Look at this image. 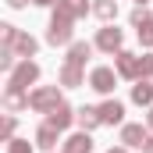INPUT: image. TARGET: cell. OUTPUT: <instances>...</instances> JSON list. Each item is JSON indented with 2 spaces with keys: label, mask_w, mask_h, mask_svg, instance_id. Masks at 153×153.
<instances>
[{
  "label": "cell",
  "mask_w": 153,
  "mask_h": 153,
  "mask_svg": "<svg viewBox=\"0 0 153 153\" xmlns=\"http://www.w3.org/2000/svg\"><path fill=\"white\" fill-rule=\"evenodd\" d=\"M36 78H39V64H36V61H29V57H22V61L14 64L11 78H7V89H22V93H25Z\"/></svg>",
  "instance_id": "1"
},
{
  "label": "cell",
  "mask_w": 153,
  "mask_h": 153,
  "mask_svg": "<svg viewBox=\"0 0 153 153\" xmlns=\"http://www.w3.org/2000/svg\"><path fill=\"white\" fill-rule=\"evenodd\" d=\"M71 25H75V18H68L64 11H57V14L50 18L46 43H53V46H64V43H71Z\"/></svg>",
  "instance_id": "2"
},
{
  "label": "cell",
  "mask_w": 153,
  "mask_h": 153,
  "mask_svg": "<svg viewBox=\"0 0 153 153\" xmlns=\"http://www.w3.org/2000/svg\"><path fill=\"white\" fill-rule=\"evenodd\" d=\"M57 103H61L57 85H43V89H36V93H29V107H32V111H39V114H50Z\"/></svg>",
  "instance_id": "3"
},
{
  "label": "cell",
  "mask_w": 153,
  "mask_h": 153,
  "mask_svg": "<svg viewBox=\"0 0 153 153\" xmlns=\"http://www.w3.org/2000/svg\"><path fill=\"white\" fill-rule=\"evenodd\" d=\"M117 75L125 78H143V57H135V53H125V50H117Z\"/></svg>",
  "instance_id": "4"
},
{
  "label": "cell",
  "mask_w": 153,
  "mask_h": 153,
  "mask_svg": "<svg viewBox=\"0 0 153 153\" xmlns=\"http://www.w3.org/2000/svg\"><path fill=\"white\" fill-rule=\"evenodd\" d=\"M121 29H114V25H107V29H100V36H96V46L100 50H107V53H114V50H121Z\"/></svg>",
  "instance_id": "5"
},
{
  "label": "cell",
  "mask_w": 153,
  "mask_h": 153,
  "mask_svg": "<svg viewBox=\"0 0 153 153\" xmlns=\"http://www.w3.org/2000/svg\"><path fill=\"white\" fill-rule=\"evenodd\" d=\"M114 82H117V75L111 71V68H96V71L89 75V85H93L96 93H111V89H114Z\"/></svg>",
  "instance_id": "6"
},
{
  "label": "cell",
  "mask_w": 153,
  "mask_h": 153,
  "mask_svg": "<svg viewBox=\"0 0 153 153\" xmlns=\"http://www.w3.org/2000/svg\"><path fill=\"white\" fill-rule=\"evenodd\" d=\"M146 139H150V132L143 125H125L121 128V143L125 146H146Z\"/></svg>",
  "instance_id": "7"
},
{
  "label": "cell",
  "mask_w": 153,
  "mask_h": 153,
  "mask_svg": "<svg viewBox=\"0 0 153 153\" xmlns=\"http://www.w3.org/2000/svg\"><path fill=\"white\" fill-rule=\"evenodd\" d=\"M46 121H50L53 128H68V125L75 121V111H71L68 103H57V107H53V111L46 114Z\"/></svg>",
  "instance_id": "8"
},
{
  "label": "cell",
  "mask_w": 153,
  "mask_h": 153,
  "mask_svg": "<svg viewBox=\"0 0 153 153\" xmlns=\"http://www.w3.org/2000/svg\"><path fill=\"white\" fill-rule=\"evenodd\" d=\"M57 132H61V128H53L50 121H43L39 132H36V146L39 150H53V146H57Z\"/></svg>",
  "instance_id": "9"
},
{
  "label": "cell",
  "mask_w": 153,
  "mask_h": 153,
  "mask_svg": "<svg viewBox=\"0 0 153 153\" xmlns=\"http://www.w3.org/2000/svg\"><path fill=\"white\" fill-rule=\"evenodd\" d=\"M121 117H125V107H121L117 100H107V103L100 107V121H103V125H121Z\"/></svg>",
  "instance_id": "10"
},
{
  "label": "cell",
  "mask_w": 153,
  "mask_h": 153,
  "mask_svg": "<svg viewBox=\"0 0 153 153\" xmlns=\"http://www.w3.org/2000/svg\"><path fill=\"white\" fill-rule=\"evenodd\" d=\"M75 121L82 125V132H93L96 125H103V121H100V111H96V107H82V111H75Z\"/></svg>",
  "instance_id": "11"
},
{
  "label": "cell",
  "mask_w": 153,
  "mask_h": 153,
  "mask_svg": "<svg viewBox=\"0 0 153 153\" xmlns=\"http://www.w3.org/2000/svg\"><path fill=\"white\" fill-rule=\"evenodd\" d=\"M89 53H93V46H89V43H71V46H68V64L82 68V64L89 61Z\"/></svg>",
  "instance_id": "12"
},
{
  "label": "cell",
  "mask_w": 153,
  "mask_h": 153,
  "mask_svg": "<svg viewBox=\"0 0 153 153\" xmlns=\"http://www.w3.org/2000/svg\"><path fill=\"white\" fill-rule=\"evenodd\" d=\"M4 107L7 111H25L29 107V96L22 89H4Z\"/></svg>",
  "instance_id": "13"
},
{
  "label": "cell",
  "mask_w": 153,
  "mask_h": 153,
  "mask_svg": "<svg viewBox=\"0 0 153 153\" xmlns=\"http://www.w3.org/2000/svg\"><path fill=\"white\" fill-rule=\"evenodd\" d=\"M11 50H14L18 57H32V53L39 50V43H36L32 36H25V32H18V39H14V46H11Z\"/></svg>",
  "instance_id": "14"
},
{
  "label": "cell",
  "mask_w": 153,
  "mask_h": 153,
  "mask_svg": "<svg viewBox=\"0 0 153 153\" xmlns=\"http://www.w3.org/2000/svg\"><path fill=\"white\" fill-rule=\"evenodd\" d=\"M89 150H93L89 132H78V135H71V139H68V146H64V153H89Z\"/></svg>",
  "instance_id": "15"
},
{
  "label": "cell",
  "mask_w": 153,
  "mask_h": 153,
  "mask_svg": "<svg viewBox=\"0 0 153 153\" xmlns=\"http://www.w3.org/2000/svg\"><path fill=\"white\" fill-rule=\"evenodd\" d=\"M57 11H64L68 18H82V14L89 11V4H85V0H57Z\"/></svg>",
  "instance_id": "16"
},
{
  "label": "cell",
  "mask_w": 153,
  "mask_h": 153,
  "mask_svg": "<svg viewBox=\"0 0 153 153\" xmlns=\"http://www.w3.org/2000/svg\"><path fill=\"white\" fill-rule=\"evenodd\" d=\"M78 82H82V68H75V64H64V68H61V85H64V89H75Z\"/></svg>",
  "instance_id": "17"
},
{
  "label": "cell",
  "mask_w": 153,
  "mask_h": 153,
  "mask_svg": "<svg viewBox=\"0 0 153 153\" xmlns=\"http://www.w3.org/2000/svg\"><path fill=\"white\" fill-rule=\"evenodd\" d=\"M132 100L135 103H153V85L146 78H139V85H132Z\"/></svg>",
  "instance_id": "18"
},
{
  "label": "cell",
  "mask_w": 153,
  "mask_h": 153,
  "mask_svg": "<svg viewBox=\"0 0 153 153\" xmlns=\"http://www.w3.org/2000/svg\"><path fill=\"white\" fill-rule=\"evenodd\" d=\"M93 14H96V18H103V22H111V18L117 14V0H96Z\"/></svg>",
  "instance_id": "19"
},
{
  "label": "cell",
  "mask_w": 153,
  "mask_h": 153,
  "mask_svg": "<svg viewBox=\"0 0 153 153\" xmlns=\"http://www.w3.org/2000/svg\"><path fill=\"white\" fill-rule=\"evenodd\" d=\"M14 125H18V121H14V114L4 117V125H0V139H4V143H11V139H14Z\"/></svg>",
  "instance_id": "20"
},
{
  "label": "cell",
  "mask_w": 153,
  "mask_h": 153,
  "mask_svg": "<svg viewBox=\"0 0 153 153\" xmlns=\"http://www.w3.org/2000/svg\"><path fill=\"white\" fill-rule=\"evenodd\" d=\"M7 153H32V143L29 139H11L7 143Z\"/></svg>",
  "instance_id": "21"
},
{
  "label": "cell",
  "mask_w": 153,
  "mask_h": 153,
  "mask_svg": "<svg viewBox=\"0 0 153 153\" xmlns=\"http://www.w3.org/2000/svg\"><path fill=\"white\" fill-rule=\"evenodd\" d=\"M146 22H153L150 11H146V7H135V11H132V25H135V29H143Z\"/></svg>",
  "instance_id": "22"
},
{
  "label": "cell",
  "mask_w": 153,
  "mask_h": 153,
  "mask_svg": "<svg viewBox=\"0 0 153 153\" xmlns=\"http://www.w3.org/2000/svg\"><path fill=\"white\" fill-rule=\"evenodd\" d=\"M0 36H4V46H14V39H18V29H14V25H0Z\"/></svg>",
  "instance_id": "23"
},
{
  "label": "cell",
  "mask_w": 153,
  "mask_h": 153,
  "mask_svg": "<svg viewBox=\"0 0 153 153\" xmlns=\"http://www.w3.org/2000/svg\"><path fill=\"white\" fill-rule=\"evenodd\" d=\"M139 39H143V46H153V22H146L139 29Z\"/></svg>",
  "instance_id": "24"
},
{
  "label": "cell",
  "mask_w": 153,
  "mask_h": 153,
  "mask_svg": "<svg viewBox=\"0 0 153 153\" xmlns=\"http://www.w3.org/2000/svg\"><path fill=\"white\" fill-rule=\"evenodd\" d=\"M7 4H11V7H25L29 0H7Z\"/></svg>",
  "instance_id": "25"
},
{
  "label": "cell",
  "mask_w": 153,
  "mask_h": 153,
  "mask_svg": "<svg viewBox=\"0 0 153 153\" xmlns=\"http://www.w3.org/2000/svg\"><path fill=\"white\" fill-rule=\"evenodd\" d=\"M32 4H39V7H50V4H57V0H32Z\"/></svg>",
  "instance_id": "26"
},
{
  "label": "cell",
  "mask_w": 153,
  "mask_h": 153,
  "mask_svg": "<svg viewBox=\"0 0 153 153\" xmlns=\"http://www.w3.org/2000/svg\"><path fill=\"white\" fill-rule=\"evenodd\" d=\"M143 153H153V139H146V146H143Z\"/></svg>",
  "instance_id": "27"
},
{
  "label": "cell",
  "mask_w": 153,
  "mask_h": 153,
  "mask_svg": "<svg viewBox=\"0 0 153 153\" xmlns=\"http://www.w3.org/2000/svg\"><path fill=\"white\" fill-rule=\"evenodd\" d=\"M150 128H153V111H150Z\"/></svg>",
  "instance_id": "28"
},
{
  "label": "cell",
  "mask_w": 153,
  "mask_h": 153,
  "mask_svg": "<svg viewBox=\"0 0 153 153\" xmlns=\"http://www.w3.org/2000/svg\"><path fill=\"white\" fill-rule=\"evenodd\" d=\"M107 153H125V150H107Z\"/></svg>",
  "instance_id": "29"
},
{
  "label": "cell",
  "mask_w": 153,
  "mask_h": 153,
  "mask_svg": "<svg viewBox=\"0 0 153 153\" xmlns=\"http://www.w3.org/2000/svg\"><path fill=\"white\" fill-rule=\"evenodd\" d=\"M139 4H146V0H139Z\"/></svg>",
  "instance_id": "30"
}]
</instances>
